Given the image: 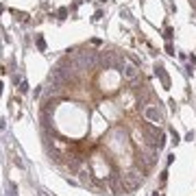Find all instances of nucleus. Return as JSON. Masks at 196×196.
Returning <instances> with one entry per match:
<instances>
[{"label":"nucleus","instance_id":"obj_1","mask_svg":"<svg viewBox=\"0 0 196 196\" xmlns=\"http://www.w3.org/2000/svg\"><path fill=\"white\" fill-rule=\"evenodd\" d=\"M120 74H122V79H124V81L135 83V81L139 79V70H137V65H135V63L124 61V65H122V70H120Z\"/></svg>","mask_w":196,"mask_h":196},{"label":"nucleus","instance_id":"obj_2","mask_svg":"<svg viewBox=\"0 0 196 196\" xmlns=\"http://www.w3.org/2000/svg\"><path fill=\"white\" fill-rule=\"evenodd\" d=\"M144 118H146V122H151V124H161V122H163V118H161V113L157 111L155 105L144 107Z\"/></svg>","mask_w":196,"mask_h":196}]
</instances>
